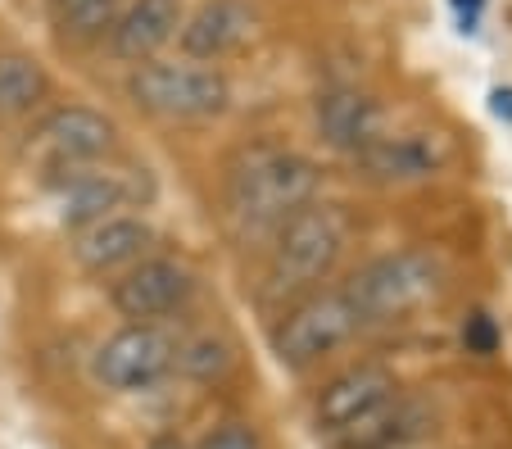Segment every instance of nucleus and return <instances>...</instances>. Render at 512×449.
<instances>
[{
    "label": "nucleus",
    "mask_w": 512,
    "mask_h": 449,
    "mask_svg": "<svg viewBox=\"0 0 512 449\" xmlns=\"http://www.w3.org/2000/svg\"><path fill=\"white\" fill-rule=\"evenodd\" d=\"M431 431V409L422 400L395 395L390 404H381L377 413H368L363 422H354L349 431H340L331 440V449H408Z\"/></svg>",
    "instance_id": "2eb2a0df"
},
{
    "label": "nucleus",
    "mask_w": 512,
    "mask_h": 449,
    "mask_svg": "<svg viewBox=\"0 0 512 449\" xmlns=\"http://www.w3.org/2000/svg\"><path fill=\"white\" fill-rule=\"evenodd\" d=\"M354 159L372 182H422L449 164V146L435 132H381Z\"/></svg>",
    "instance_id": "f8f14e48"
},
{
    "label": "nucleus",
    "mask_w": 512,
    "mask_h": 449,
    "mask_svg": "<svg viewBox=\"0 0 512 449\" xmlns=\"http://www.w3.org/2000/svg\"><path fill=\"white\" fill-rule=\"evenodd\" d=\"M177 363H182L186 372H195V377H218V372H227V363H232V350H227L223 341H213V336H200V341H191L186 350H177Z\"/></svg>",
    "instance_id": "6ab92c4d"
},
{
    "label": "nucleus",
    "mask_w": 512,
    "mask_h": 449,
    "mask_svg": "<svg viewBox=\"0 0 512 449\" xmlns=\"http://www.w3.org/2000/svg\"><path fill=\"white\" fill-rule=\"evenodd\" d=\"M399 395V381L386 363H349L345 372L327 381L313 400V427L327 440H336L340 431H349L354 422H363L368 413H377L381 404H390Z\"/></svg>",
    "instance_id": "9d476101"
},
{
    "label": "nucleus",
    "mask_w": 512,
    "mask_h": 449,
    "mask_svg": "<svg viewBox=\"0 0 512 449\" xmlns=\"http://www.w3.org/2000/svg\"><path fill=\"white\" fill-rule=\"evenodd\" d=\"M318 191V164L286 146H254L227 168V214L250 236H272L286 218L309 209Z\"/></svg>",
    "instance_id": "f257e3e1"
},
{
    "label": "nucleus",
    "mask_w": 512,
    "mask_h": 449,
    "mask_svg": "<svg viewBox=\"0 0 512 449\" xmlns=\"http://www.w3.org/2000/svg\"><path fill=\"white\" fill-rule=\"evenodd\" d=\"M318 127L336 150L358 155L386 132V109L354 87H336L327 96H318Z\"/></svg>",
    "instance_id": "dca6fc26"
},
{
    "label": "nucleus",
    "mask_w": 512,
    "mask_h": 449,
    "mask_svg": "<svg viewBox=\"0 0 512 449\" xmlns=\"http://www.w3.org/2000/svg\"><path fill=\"white\" fill-rule=\"evenodd\" d=\"M254 32V14L245 0H204L191 19H182V41L186 59H200V64H213V59L232 55L236 46H245Z\"/></svg>",
    "instance_id": "4468645a"
},
{
    "label": "nucleus",
    "mask_w": 512,
    "mask_h": 449,
    "mask_svg": "<svg viewBox=\"0 0 512 449\" xmlns=\"http://www.w3.org/2000/svg\"><path fill=\"white\" fill-rule=\"evenodd\" d=\"M114 141H118L114 118L91 105H59L32 127V150L50 164V173L100 164L114 150Z\"/></svg>",
    "instance_id": "0eeeda50"
},
{
    "label": "nucleus",
    "mask_w": 512,
    "mask_h": 449,
    "mask_svg": "<svg viewBox=\"0 0 512 449\" xmlns=\"http://www.w3.org/2000/svg\"><path fill=\"white\" fill-rule=\"evenodd\" d=\"M200 449H263V445H259V431L254 427H245V422H227V427L213 431Z\"/></svg>",
    "instance_id": "aec40b11"
},
{
    "label": "nucleus",
    "mask_w": 512,
    "mask_h": 449,
    "mask_svg": "<svg viewBox=\"0 0 512 449\" xmlns=\"http://www.w3.org/2000/svg\"><path fill=\"white\" fill-rule=\"evenodd\" d=\"M155 245V227L136 214H114L100 223L82 227L73 236V259L78 268H87L91 277H109V273H127L132 264H141Z\"/></svg>",
    "instance_id": "9b49d317"
},
{
    "label": "nucleus",
    "mask_w": 512,
    "mask_h": 449,
    "mask_svg": "<svg viewBox=\"0 0 512 449\" xmlns=\"http://www.w3.org/2000/svg\"><path fill=\"white\" fill-rule=\"evenodd\" d=\"M363 332V318L354 313V304L345 300V291H309L290 304L272 323V354L281 368L304 372L313 363H322L327 354H336L340 345H349Z\"/></svg>",
    "instance_id": "20e7f679"
},
{
    "label": "nucleus",
    "mask_w": 512,
    "mask_h": 449,
    "mask_svg": "<svg viewBox=\"0 0 512 449\" xmlns=\"http://www.w3.org/2000/svg\"><path fill=\"white\" fill-rule=\"evenodd\" d=\"M349 245V218L340 205L300 209L295 218L272 232L268 245V277H263V295L268 300H286V295H304L318 286L331 268L340 264V254Z\"/></svg>",
    "instance_id": "f03ea898"
},
{
    "label": "nucleus",
    "mask_w": 512,
    "mask_h": 449,
    "mask_svg": "<svg viewBox=\"0 0 512 449\" xmlns=\"http://www.w3.org/2000/svg\"><path fill=\"white\" fill-rule=\"evenodd\" d=\"M50 10L73 41H96L114 28V19L123 14V0H55Z\"/></svg>",
    "instance_id": "a211bd4d"
},
{
    "label": "nucleus",
    "mask_w": 512,
    "mask_h": 449,
    "mask_svg": "<svg viewBox=\"0 0 512 449\" xmlns=\"http://www.w3.org/2000/svg\"><path fill=\"white\" fill-rule=\"evenodd\" d=\"M50 96V78L41 59L28 50H0V118H28Z\"/></svg>",
    "instance_id": "f3484780"
},
{
    "label": "nucleus",
    "mask_w": 512,
    "mask_h": 449,
    "mask_svg": "<svg viewBox=\"0 0 512 449\" xmlns=\"http://www.w3.org/2000/svg\"><path fill=\"white\" fill-rule=\"evenodd\" d=\"M50 5H55V0H50Z\"/></svg>",
    "instance_id": "412c9836"
},
{
    "label": "nucleus",
    "mask_w": 512,
    "mask_h": 449,
    "mask_svg": "<svg viewBox=\"0 0 512 449\" xmlns=\"http://www.w3.org/2000/svg\"><path fill=\"white\" fill-rule=\"evenodd\" d=\"M127 96L155 118L195 123L232 105V82L223 69L200 64V59H145L127 73Z\"/></svg>",
    "instance_id": "7ed1b4c3"
},
{
    "label": "nucleus",
    "mask_w": 512,
    "mask_h": 449,
    "mask_svg": "<svg viewBox=\"0 0 512 449\" xmlns=\"http://www.w3.org/2000/svg\"><path fill=\"white\" fill-rule=\"evenodd\" d=\"M177 368V345L168 332L145 323H127L96 350V377L109 391H150Z\"/></svg>",
    "instance_id": "1a4fd4ad"
},
{
    "label": "nucleus",
    "mask_w": 512,
    "mask_h": 449,
    "mask_svg": "<svg viewBox=\"0 0 512 449\" xmlns=\"http://www.w3.org/2000/svg\"><path fill=\"white\" fill-rule=\"evenodd\" d=\"M182 19H186L182 0H127L123 14L109 28V50L118 59L145 64L182 32Z\"/></svg>",
    "instance_id": "ddd939ff"
},
{
    "label": "nucleus",
    "mask_w": 512,
    "mask_h": 449,
    "mask_svg": "<svg viewBox=\"0 0 512 449\" xmlns=\"http://www.w3.org/2000/svg\"><path fill=\"white\" fill-rule=\"evenodd\" d=\"M340 291L363 318V327L390 323L395 313L417 309L422 300H431L440 291V264L426 250H395L381 254V259H368L358 273H349V282H340Z\"/></svg>",
    "instance_id": "39448f33"
},
{
    "label": "nucleus",
    "mask_w": 512,
    "mask_h": 449,
    "mask_svg": "<svg viewBox=\"0 0 512 449\" xmlns=\"http://www.w3.org/2000/svg\"><path fill=\"white\" fill-rule=\"evenodd\" d=\"M195 291V277L182 259H168V254H145L141 264H132L127 273H118L114 291V309L123 313L127 323H145L155 327L159 318L177 313Z\"/></svg>",
    "instance_id": "6e6552de"
},
{
    "label": "nucleus",
    "mask_w": 512,
    "mask_h": 449,
    "mask_svg": "<svg viewBox=\"0 0 512 449\" xmlns=\"http://www.w3.org/2000/svg\"><path fill=\"white\" fill-rule=\"evenodd\" d=\"M50 191H55V205H59V223L82 232V227L100 223V218H114L118 209L141 205L150 196V182L136 168L82 164V168H59L50 177Z\"/></svg>",
    "instance_id": "423d86ee"
}]
</instances>
